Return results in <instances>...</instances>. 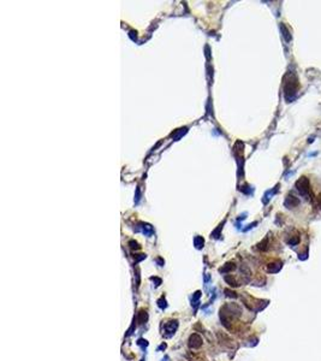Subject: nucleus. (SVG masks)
<instances>
[{
	"mask_svg": "<svg viewBox=\"0 0 321 361\" xmlns=\"http://www.w3.org/2000/svg\"><path fill=\"white\" fill-rule=\"evenodd\" d=\"M202 345V337L199 333H193L189 337V347L191 349H199Z\"/></svg>",
	"mask_w": 321,
	"mask_h": 361,
	"instance_id": "nucleus-4",
	"label": "nucleus"
},
{
	"mask_svg": "<svg viewBox=\"0 0 321 361\" xmlns=\"http://www.w3.org/2000/svg\"><path fill=\"white\" fill-rule=\"evenodd\" d=\"M281 266H283V264L280 261H275V262H272V264L268 265L267 271H268L269 273H275V272H279Z\"/></svg>",
	"mask_w": 321,
	"mask_h": 361,
	"instance_id": "nucleus-6",
	"label": "nucleus"
},
{
	"mask_svg": "<svg viewBox=\"0 0 321 361\" xmlns=\"http://www.w3.org/2000/svg\"><path fill=\"white\" fill-rule=\"evenodd\" d=\"M163 361H170V357H169V356L166 355V356H165V357L163 359Z\"/></svg>",
	"mask_w": 321,
	"mask_h": 361,
	"instance_id": "nucleus-19",
	"label": "nucleus"
},
{
	"mask_svg": "<svg viewBox=\"0 0 321 361\" xmlns=\"http://www.w3.org/2000/svg\"><path fill=\"white\" fill-rule=\"evenodd\" d=\"M201 291L200 290H197L194 295H193V299H191V302H193V305H194V307H197V305H199V300H200V297H201Z\"/></svg>",
	"mask_w": 321,
	"mask_h": 361,
	"instance_id": "nucleus-10",
	"label": "nucleus"
},
{
	"mask_svg": "<svg viewBox=\"0 0 321 361\" xmlns=\"http://www.w3.org/2000/svg\"><path fill=\"white\" fill-rule=\"evenodd\" d=\"M298 87H299V83H298V79H297V76L293 75V73H290L285 77V82H284V95H285V99L287 101H291L297 90H298Z\"/></svg>",
	"mask_w": 321,
	"mask_h": 361,
	"instance_id": "nucleus-1",
	"label": "nucleus"
},
{
	"mask_svg": "<svg viewBox=\"0 0 321 361\" xmlns=\"http://www.w3.org/2000/svg\"><path fill=\"white\" fill-rule=\"evenodd\" d=\"M141 361H146V360H144V359H142V360H141Z\"/></svg>",
	"mask_w": 321,
	"mask_h": 361,
	"instance_id": "nucleus-21",
	"label": "nucleus"
},
{
	"mask_svg": "<svg viewBox=\"0 0 321 361\" xmlns=\"http://www.w3.org/2000/svg\"><path fill=\"white\" fill-rule=\"evenodd\" d=\"M147 320H148V313H147L144 309H141V311L137 313L136 321L140 323V324H144V323H147Z\"/></svg>",
	"mask_w": 321,
	"mask_h": 361,
	"instance_id": "nucleus-7",
	"label": "nucleus"
},
{
	"mask_svg": "<svg viewBox=\"0 0 321 361\" xmlns=\"http://www.w3.org/2000/svg\"><path fill=\"white\" fill-rule=\"evenodd\" d=\"M136 343H137V345H140V347H141V348H143V349L148 347V342H147L146 339H143V338H140V339H138Z\"/></svg>",
	"mask_w": 321,
	"mask_h": 361,
	"instance_id": "nucleus-13",
	"label": "nucleus"
},
{
	"mask_svg": "<svg viewBox=\"0 0 321 361\" xmlns=\"http://www.w3.org/2000/svg\"><path fill=\"white\" fill-rule=\"evenodd\" d=\"M156 303H158V307H159V308H161V309H165V308L167 307V302H166V300H165L164 297L159 299V300L156 301Z\"/></svg>",
	"mask_w": 321,
	"mask_h": 361,
	"instance_id": "nucleus-12",
	"label": "nucleus"
},
{
	"mask_svg": "<svg viewBox=\"0 0 321 361\" xmlns=\"http://www.w3.org/2000/svg\"><path fill=\"white\" fill-rule=\"evenodd\" d=\"M298 205H299V200H298L296 196H293V195H291V194H289V195L286 196L285 206H286L287 208H292V207H296V206H298Z\"/></svg>",
	"mask_w": 321,
	"mask_h": 361,
	"instance_id": "nucleus-5",
	"label": "nucleus"
},
{
	"mask_svg": "<svg viewBox=\"0 0 321 361\" xmlns=\"http://www.w3.org/2000/svg\"><path fill=\"white\" fill-rule=\"evenodd\" d=\"M178 320L177 319H173V320H170L165 324L164 329H165V332H166V336L167 337H171L172 335H175V332L177 331L178 329Z\"/></svg>",
	"mask_w": 321,
	"mask_h": 361,
	"instance_id": "nucleus-3",
	"label": "nucleus"
},
{
	"mask_svg": "<svg viewBox=\"0 0 321 361\" xmlns=\"http://www.w3.org/2000/svg\"><path fill=\"white\" fill-rule=\"evenodd\" d=\"M298 242H299V237H298V236H295L293 238L289 240V244H291V246H295V244H297Z\"/></svg>",
	"mask_w": 321,
	"mask_h": 361,
	"instance_id": "nucleus-16",
	"label": "nucleus"
},
{
	"mask_svg": "<svg viewBox=\"0 0 321 361\" xmlns=\"http://www.w3.org/2000/svg\"><path fill=\"white\" fill-rule=\"evenodd\" d=\"M195 244H196V248H201V247H203V240L201 238V237H196L195 238Z\"/></svg>",
	"mask_w": 321,
	"mask_h": 361,
	"instance_id": "nucleus-14",
	"label": "nucleus"
},
{
	"mask_svg": "<svg viewBox=\"0 0 321 361\" xmlns=\"http://www.w3.org/2000/svg\"><path fill=\"white\" fill-rule=\"evenodd\" d=\"M280 30H281V34H283V36H284V39L289 42V41H291V35H290V31H289V29L285 27V24H280Z\"/></svg>",
	"mask_w": 321,
	"mask_h": 361,
	"instance_id": "nucleus-9",
	"label": "nucleus"
},
{
	"mask_svg": "<svg viewBox=\"0 0 321 361\" xmlns=\"http://www.w3.org/2000/svg\"><path fill=\"white\" fill-rule=\"evenodd\" d=\"M234 264L233 262H227V264H225L219 271H220V273H228V272H231L232 270H234Z\"/></svg>",
	"mask_w": 321,
	"mask_h": 361,
	"instance_id": "nucleus-8",
	"label": "nucleus"
},
{
	"mask_svg": "<svg viewBox=\"0 0 321 361\" xmlns=\"http://www.w3.org/2000/svg\"><path fill=\"white\" fill-rule=\"evenodd\" d=\"M296 189L297 192L307 200H309V196H310V182L309 179L305 177V176H302L301 178H298V180L296 182Z\"/></svg>",
	"mask_w": 321,
	"mask_h": 361,
	"instance_id": "nucleus-2",
	"label": "nucleus"
},
{
	"mask_svg": "<svg viewBox=\"0 0 321 361\" xmlns=\"http://www.w3.org/2000/svg\"><path fill=\"white\" fill-rule=\"evenodd\" d=\"M225 294H226V296H228V297H233V299H236L238 295L234 293V291H232V290H230V289H225Z\"/></svg>",
	"mask_w": 321,
	"mask_h": 361,
	"instance_id": "nucleus-15",
	"label": "nucleus"
},
{
	"mask_svg": "<svg viewBox=\"0 0 321 361\" xmlns=\"http://www.w3.org/2000/svg\"><path fill=\"white\" fill-rule=\"evenodd\" d=\"M225 281L231 285V287H238L239 284L236 282V279L233 278V277H231V276H225Z\"/></svg>",
	"mask_w": 321,
	"mask_h": 361,
	"instance_id": "nucleus-11",
	"label": "nucleus"
},
{
	"mask_svg": "<svg viewBox=\"0 0 321 361\" xmlns=\"http://www.w3.org/2000/svg\"><path fill=\"white\" fill-rule=\"evenodd\" d=\"M319 204H320V206H321V194H319Z\"/></svg>",
	"mask_w": 321,
	"mask_h": 361,
	"instance_id": "nucleus-20",
	"label": "nucleus"
},
{
	"mask_svg": "<svg viewBox=\"0 0 321 361\" xmlns=\"http://www.w3.org/2000/svg\"><path fill=\"white\" fill-rule=\"evenodd\" d=\"M165 348H166V344H165V343H163L161 345H160V347L158 348V350H161V349H165Z\"/></svg>",
	"mask_w": 321,
	"mask_h": 361,
	"instance_id": "nucleus-18",
	"label": "nucleus"
},
{
	"mask_svg": "<svg viewBox=\"0 0 321 361\" xmlns=\"http://www.w3.org/2000/svg\"><path fill=\"white\" fill-rule=\"evenodd\" d=\"M267 241H268V240H267V238H265V240H264V242H261V243L259 244V248H260L261 250H266V249H267Z\"/></svg>",
	"mask_w": 321,
	"mask_h": 361,
	"instance_id": "nucleus-17",
	"label": "nucleus"
}]
</instances>
